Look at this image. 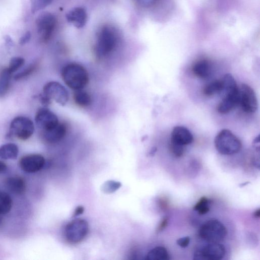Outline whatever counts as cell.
<instances>
[{"label":"cell","mask_w":260,"mask_h":260,"mask_svg":"<svg viewBox=\"0 0 260 260\" xmlns=\"http://www.w3.org/2000/svg\"><path fill=\"white\" fill-rule=\"evenodd\" d=\"M122 186L120 182L114 181H108L104 183L101 187V191L107 194H112L116 192Z\"/></svg>","instance_id":"obj_25"},{"label":"cell","mask_w":260,"mask_h":260,"mask_svg":"<svg viewBox=\"0 0 260 260\" xmlns=\"http://www.w3.org/2000/svg\"><path fill=\"white\" fill-rule=\"evenodd\" d=\"M73 100L77 105L82 107L89 106L92 102L91 95L82 90L75 91L73 94Z\"/></svg>","instance_id":"obj_22"},{"label":"cell","mask_w":260,"mask_h":260,"mask_svg":"<svg viewBox=\"0 0 260 260\" xmlns=\"http://www.w3.org/2000/svg\"><path fill=\"white\" fill-rule=\"evenodd\" d=\"M89 230L87 221L82 219H76L65 227L64 235L70 244H76L82 242L87 236Z\"/></svg>","instance_id":"obj_5"},{"label":"cell","mask_w":260,"mask_h":260,"mask_svg":"<svg viewBox=\"0 0 260 260\" xmlns=\"http://www.w3.org/2000/svg\"><path fill=\"white\" fill-rule=\"evenodd\" d=\"M68 127L66 124L59 123L56 127L48 131L42 132V137L46 142L54 144L62 140L67 133Z\"/></svg>","instance_id":"obj_14"},{"label":"cell","mask_w":260,"mask_h":260,"mask_svg":"<svg viewBox=\"0 0 260 260\" xmlns=\"http://www.w3.org/2000/svg\"><path fill=\"white\" fill-rule=\"evenodd\" d=\"M25 62V59L23 58L14 57L11 59L7 68L9 72L13 74L23 66Z\"/></svg>","instance_id":"obj_28"},{"label":"cell","mask_w":260,"mask_h":260,"mask_svg":"<svg viewBox=\"0 0 260 260\" xmlns=\"http://www.w3.org/2000/svg\"><path fill=\"white\" fill-rule=\"evenodd\" d=\"M254 215L256 218L259 219L260 217V209L256 210L254 213Z\"/></svg>","instance_id":"obj_37"},{"label":"cell","mask_w":260,"mask_h":260,"mask_svg":"<svg viewBox=\"0 0 260 260\" xmlns=\"http://www.w3.org/2000/svg\"><path fill=\"white\" fill-rule=\"evenodd\" d=\"M12 207V200L6 193L0 191V215L10 212Z\"/></svg>","instance_id":"obj_24"},{"label":"cell","mask_w":260,"mask_h":260,"mask_svg":"<svg viewBox=\"0 0 260 260\" xmlns=\"http://www.w3.org/2000/svg\"><path fill=\"white\" fill-rule=\"evenodd\" d=\"M170 259L169 255L166 249L162 247H156L147 254L146 260H168Z\"/></svg>","instance_id":"obj_23"},{"label":"cell","mask_w":260,"mask_h":260,"mask_svg":"<svg viewBox=\"0 0 260 260\" xmlns=\"http://www.w3.org/2000/svg\"><path fill=\"white\" fill-rule=\"evenodd\" d=\"M225 247L220 243H209L195 251L194 260H220L225 256Z\"/></svg>","instance_id":"obj_8"},{"label":"cell","mask_w":260,"mask_h":260,"mask_svg":"<svg viewBox=\"0 0 260 260\" xmlns=\"http://www.w3.org/2000/svg\"><path fill=\"white\" fill-rule=\"evenodd\" d=\"M239 89L240 105L243 111L248 114L255 113L258 110V103L254 90L246 84H243Z\"/></svg>","instance_id":"obj_10"},{"label":"cell","mask_w":260,"mask_h":260,"mask_svg":"<svg viewBox=\"0 0 260 260\" xmlns=\"http://www.w3.org/2000/svg\"><path fill=\"white\" fill-rule=\"evenodd\" d=\"M190 238L189 236L182 237L179 238L177 241V243L178 246H180L182 248H187L190 243Z\"/></svg>","instance_id":"obj_31"},{"label":"cell","mask_w":260,"mask_h":260,"mask_svg":"<svg viewBox=\"0 0 260 260\" xmlns=\"http://www.w3.org/2000/svg\"><path fill=\"white\" fill-rule=\"evenodd\" d=\"M31 38V34L30 32H27L22 37H21L19 40V44L21 45H24L28 43Z\"/></svg>","instance_id":"obj_33"},{"label":"cell","mask_w":260,"mask_h":260,"mask_svg":"<svg viewBox=\"0 0 260 260\" xmlns=\"http://www.w3.org/2000/svg\"><path fill=\"white\" fill-rule=\"evenodd\" d=\"M119 41L120 34L116 28L110 25L102 27L97 34L96 56L102 58L111 55L116 50Z\"/></svg>","instance_id":"obj_1"},{"label":"cell","mask_w":260,"mask_h":260,"mask_svg":"<svg viewBox=\"0 0 260 260\" xmlns=\"http://www.w3.org/2000/svg\"><path fill=\"white\" fill-rule=\"evenodd\" d=\"M7 169V166L3 162L0 161V174L5 173Z\"/></svg>","instance_id":"obj_36"},{"label":"cell","mask_w":260,"mask_h":260,"mask_svg":"<svg viewBox=\"0 0 260 260\" xmlns=\"http://www.w3.org/2000/svg\"><path fill=\"white\" fill-rule=\"evenodd\" d=\"M18 153V147L14 143H7L0 147V158L4 160L15 159Z\"/></svg>","instance_id":"obj_19"},{"label":"cell","mask_w":260,"mask_h":260,"mask_svg":"<svg viewBox=\"0 0 260 260\" xmlns=\"http://www.w3.org/2000/svg\"><path fill=\"white\" fill-rule=\"evenodd\" d=\"M193 209L201 215L206 214L210 210L208 199L206 197H202L194 206Z\"/></svg>","instance_id":"obj_26"},{"label":"cell","mask_w":260,"mask_h":260,"mask_svg":"<svg viewBox=\"0 0 260 260\" xmlns=\"http://www.w3.org/2000/svg\"><path fill=\"white\" fill-rule=\"evenodd\" d=\"M35 68V67L34 66V65H32V66H30L28 68L26 69L24 71L16 74L14 77V79L17 80H20L21 79H23L29 76L34 71Z\"/></svg>","instance_id":"obj_30"},{"label":"cell","mask_w":260,"mask_h":260,"mask_svg":"<svg viewBox=\"0 0 260 260\" xmlns=\"http://www.w3.org/2000/svg\"><path fill=\"white\" fill-rule=\"evenodd\" d=\"M224 97L219 103L217 110L223 115L227 114L240 105V89H237L223 93Z\"/></svg>","instance_id":"obj_12"},{"label":"cell","mask_w":260,"mask_h":260,"mask_svg":"<svg viewBox=\"0 0 260 260\" xmlns=\"http://www.w3.org/2000/svg\"><path fill=\"white\" fill-rule=\"evenodd\" d=\"M157 150V149L156 147H154L151 149L149 153V155L151 156H154L155 153H156V151Z\"/></svg>","instance_id":"obj_38"},{"label":"cell","mask_w":260,"mask_h":260,"mask_svg":"<svg viewBox=\"0 0 260 260\" xmlns=\"http://www.w3.org/2000/svg\"><path fill=\"white\" fill-rule=\"evenodd\" d=\"M84 211V208L82 206H78L76 207L75 210L74 211L73 217H76V216H79L82 214Z\"/></svg>","instance_id":"obj_35"},{"label":"cell","mask_w":260,"mask_h":260,"mask_svg":"<svg viewBox=\"0 0 260 260\" xmlns=\"http://www.w3.org/2000/svg\"><path fill=\"white\" fill-rule=\"evenodd\" d=\"M169 222V218L167 216H165L160 223V225L157 229V232H160L163 231L167 226Z\"/></svg>","instance_id":"obj_32"},{"label":"cell","mask_w":260,"mask_h":260,"mask_svg":"<svg viewBox=\"0 0 260 260\" xmlns=\"http://www.w3.org/2000/svg\"><path fill=\"white\" fill-rule=\"evenodd\" d=\"M223 89L222 79L215 80L207 84L203 89L204 95L211 97L215 94H221Z\"/></svg>","instance_id":"obj_21"},{"label":"cell","mask_w":260,"mask_h":260,"mask_svg":"<svg viewBox=\"0 0 260 260\" xmlns=\"http://www.w3.org/2000/svg\"><path fill=\"white\" fill-rule=\"evenodd\" d=\"M192 71L194 74L198 78L206 79L211 73V65L207 60H201L193 65Z\"/></svg>","instance_id":"obj_17"},{"label":"cell","mask_w":260,"mask_h":260,"mask_svg":"<svg viewBox=\"0 0 260 260\" xmlns=\"http://www.w3.org/2000/svg\"><path fill=\"white\" fill-rule=\"evenodd\" d=\"M66 17L68 22L75 27L82 28L87 23L88 13L86 9L82 7H77L68 11Z\"/></svg>","instance_id":"obj_15"},{"label":"cell","mask_w":260,"mask_h":260,"mask_svg":"<svg viewBox=\"0 0 260 260\" xmlns=\"http://www.w3.org/2000/svg\"><path fill=\"white\" fill-rule=\"evenodd\" d=\"M193 141V136L187 128L177 126L173 129L170 142L185 146L192 143Z\"/></svg>","instance_id":"obj_16"},{"label":"cell","mask_w":260,"mask_h":260,"mask_svg":"<svg viewBox=\"0 0 260 260\" xmlns=\"http://www.w3.org/2000/svg\"><path fill=\"white\" fill-rule=\"evenodd\" d=\"M35 122L41 132L48 131L60 123L57 116L47 108H41L37 112Z\"/></svg>","instance_id":"obj_11"},{"label":"cell","mask_w":260,"mask_h":260,"mask_svg":"<svg viewBox=\"0 0 260 260\" xmlns=\"http://www.w3.org/2000/svg\"><path fill=\"white\" fill-rule=\"evenodd\" d=\"M43 94L62 106L66 105L69 98V93L66 88L57 81H51L47 83L43 88Z\"/></svg>","instance_id":"obj_9"},{"label":"cell","mask_w":260,"mask_h":260,"mask_svg":"<svg viewBox=\"0 0 260 260\" xmlns=\"http://www.w3.org/2000/svg\"><path fill=\"white\" fill-rule=\"evenodd\" d=\"M45 164V158L37 154L24 156L19 161L20 168L24 171L30 173L38 172L44 167Z\"/></svg>","instance_id":"obj_13"},{"label":"cell","mask_w":260,"mask_h":260,"mask_svg":"<svg viewBox=\"0 0 260 260\" xmlns=\"http://www.w3.org/2000/svg\"><path fill=\"white\" fill-rule=\"evenodd\" d=\"M198 234L201 239L208 243H220L226 238L227 230L221 222L211 219L201 225Z\"/></svg>","instance_id":"obj_4"},{"label":"cell","mask_w":260,"mask_h":260,"mask_svg":"<svg viewBox=\"0 0 260 260\" xmlns=\"http://www.w3.org/2000/svg\"><path fill=\"white\" fill-rule=\"evenodd\" d=\"M169 148L171 153L176 157H181L185 151V146L170 142Z\"/></svg>","instance_id":"obj_29"},{"label":"cell","mask_w":260,"mask_h":260,"mask_svg":"<svg viewBox=\"0 0 260 260\" xmlns=\"http://www.w3.org/2000/svg\"><path fill=\"white\" fill-rule=\"evenodd\" d=\"M214 146L218 152L223 155H232L241 150L242 144L229 130H222L214 139Z\"/></svg>","instance_id":"obj_3"},{"label":"cell","mask_w":260,"mask_h":260,"mask_svg":"<svg viewBox=\"0 0 260 260\" xmlns=\"http://www.w3.org/2000/svg\"><path fill=\"white\" fill-rule=\"evenodd\" d=\"M62 77L65 84L75 91L83 90L89 81L88 71L82 65L75 63L68 64L63 67Z\"/></svg>","instance_id":"obj_2"},{"label":"cell","mask_w":260,"mask_h":260,"mask_svg":"<svg viewBox=\"0 0 260 260\" xmlns=\"http://www.w3.org/2000/svg\"><path fill=\"white\" fill-rule=\"evenodd\" d=\"M12 73L8 68L3 69L0 72V97L6 95L10 88Z\"/></svg>","instance_id":"obj_20"},{"label":"cell","mask_w":260,"mask_h":260,"mask_svg":"<svg viewBox=\"0 0 260 260\" xmlns=\"http://www.w3.org/2000/svg\"><path fill=\"white\" fill-rule=\"evenodd\" d=\"M55 16L49 12L41 13L36 21L38 33L43 41H48L52 37L57 25Z\"/></svg>","instance_id":"obj_7"},{"label":"cell","mask_w":260,"mask_h":260,"mask_svg":"<svg viewBox=\"0 0 260 260\" xmlns=\"http://www.w3.org/2000/svg\"><path fill=\"white\" fill-rule=\"evenodd\" d=\"M40 100L41 103L46 106L52 103V100L43 94L40 96Z\"/></svg>","instance_id":"obj_34"},{"label":"cell","mask_w":260,"mask_h":260,"mask_svg":"<svg viewBox=\"0 0 260 260\" xmlns=\"http://www.w3.org/2000/svg\"><path fill=\"white\" fill-rule=\"evenodd\" d=\"M2 223V219L1 217H0V224Z\"/></svg>","instance_id":"obj_40"},{"label":"cell","mask_w":260,"mask_h":260,"mask_svg":"<svg viewBox=\"0 0 260 260\" xmlns=\"http://www.w3.org/2000/svg\"><path fill=\"white\" fill-rule=\"evenodd\" d=\"M35 127L33 122L25 117H17L12 121L9 130V135L20 140H26L33 134Z\"/></svg>","instance_id":"obj_6"},{"label":"cell","mask_w":260,"mask_h":260,"mask_svg":"<svg viewBox=\"0 0 260 260\" xmlns=\"http://www.w3.org/2000/svg\"><path fill=\"white\" fill-rule=\"evenodd\" d=\"M249 184H250V182H246V183H243V184H241L240 186L241 188H243L244 187H245L246 186H247V185H248Z\"/></svg>","instance_id":"obj_39"},{"label":"cell","mask_w":260,"mask_h":260,"mask_svg":"<svg viewBox=\"0 0 260 260\" xmlns=\"http://www.w3.org/2000/svg\"><path fill=\"white\" fill-rule=\"evenodd\" d=\"M5 184L8 190L16 195H23L25 193L26 185L23 178L20 177L8 178L5 182Z\"/></svg>","instance_id":"obj_18"},{"label":"cell","mask_w":260,"mask_h":260,"mask_svg":"<svg viewBox=\"0 0 260 260\" xmlns=\"http://www.w3.org/2000/svg\"><path fill=\"white\" fill-rule=\"evenodd\" d=\"M53 0H31V7L32 12L36 13L45 9L50 5Z\"/></svg>","instance_id":"obj_27"}]
</instances>
